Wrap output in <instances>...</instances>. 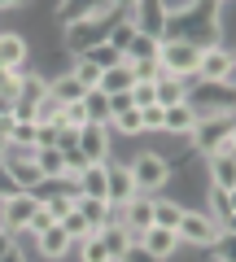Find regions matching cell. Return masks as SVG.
<instances>
[{
  "instance_id": "1",
  "label": "cell",
  "mask_w": 236,
  "mask_h": 262,
  "mask_svg": "<svg viewBox=\"0 0 236 262\" xmlns=\"http://www.w3.org/2000/svg\"><path fill=\"white\" fill-rule=\"evenodd\" d=\"M127 162V170H132V184H136V192H144V196H158L162 188L175 179V162L166 158L162 149H136L132 158H123Z\"/></svg>"
},
{
  "instance_id": "2",
  "label": "cell",
  "mask_w": 236,
  "mask_h": 262,
  "mask_svg": "<svg viewBox=\"0 0 236 262\" xmlns=\"http://www.w3.org/2000/svg\"><path fill=\"white\" fill-rule=\"evenodd\" d=\"M158 66L166 70V75L175 79H197V66H201V39L192 35H166L158 39Z\"/></svg>"
},
{
  "instance_id": "3",
  "label": "cell",
  "mask_w": 236,
  "mask_h": 262,
  "mask_svg": "<svg viewBox=\"0 0 236 262\" xmlns=\"http://www.w3.org/2000/svg\"><path fill=\"white\" fill-rule=\"evenodd\" d=\"M188 149H197L201 158L210 153H236V122L232 114H214V118H197L188 136Z\"/></svg>"
},
{
  "instance_id": "4",
  "label": "cell",
  "mask_w": 236,
  "mask_h": 262,
  "mask_svg": "<svg viewBox=\"0 0 236 262\" xmlns=\"http://www.w3.org/2000/svg\"><path fill=\"white\" fill-rule=\"evenodd\" d=\"M184 101L197 110V118H214V114H232V110H236L232 83H210V79H192Z\"/></svg>"
},
{
  "instance_id": "5",
  "label": "cell",
  "mask_w": 236,
  "mask_h": 262,
  "mask_svg": "<svg viewBox=\"0 0 236 262\" xmlns=\"http://www.w3.org/2000/svg\"><path fill=\"white\" fill-rule=\"evenodd\" d=\"M232 75H236V53H232V44L206 39V44H201L197 79H210V83H232Z\"/></svg>"
},
{
  "instance_id": "6",
  "label": "cell",
  "mask_w": 236,
  "mask_h": 262,
  "mask_svg": "<svg viewBox=\"0 0 236 262\" xmlns=\"http://www.w3.org/2000/svg\"><path fill=\"white\" fill-rule=\"evenodd\" d=\"M175 236H180V245H192V249H210V245H214L223 232L214 227V219H210L206 210H188V206H184L180 223H175Z\"/></svg>"
},
{
  "instance_id": "7",
  "label": "cell",
  "mask_w": 236,
  "mask_h": 262,
  "mask_svg": "<svg viewBox=\"0 0 236 262\" xmlns=\"http://www.w3.org/2000/svg\"><path fill=\"white\" fill-rule=\"evenodd\" d=\"M114 0H57V22L70 27V22H110L114 18Z\"/></svg>"
},
{
  "instance_id": "8",
  "label": "cell",
  "mask_w": 236,
  "mask_h": 262,
  "mask_svg": "<svg viewBox=\"0 0 236 262\" xmlns=\"http://www.w3.org/2000/svg\"><path fill=\"white\" fill-rule=\"evenodd\" d=\"M79 153H83L92 166H101V162L114 158V136L105 122H88V127H79Z\"/></svg>"
},
{
  "instance_id": "9",
  "label": "cell",
  "mask_w": 236,
  "mask_h": 262,
  "mask_svg": "<svg viewBox=\"0 0 236 262\" xmlns=\"http://www.w3.org/2000/svg\"><path fill=\"white\" fill-rule=\"evenodd\" d=\"M61 39H66L70 57H79V53H88L92 44L110 39V22H70V27H61Z\"/></svg>"
},
{
  "instance_id": "10",
  "label": "cell",
  "mask_w": 236,
  "mask_h": 262,
  "mask_svg": "<svg viewBox=\"0 0 236 262\" xmlns=\"http://www.w3.org/2000/svg\"><path fill=\"white\" fill-rule=\"evenodd\" d=\"M35 210H39L35 192H13V196H5V232H9V236H22V232H27V223L35 219Z\"/></svg>"
},
{
  "instance_id": "11",
  "label": "cell",
  "mask_w": 236,
  "mask_h": 262,
  "mask_svg": "<svg viewBox=\"0 0 236 262\" xmlns=\"http://www.w3.org/2000/svg\"><path fill=\"white\" fill-rule=\"evenodd\" d=\"M127 18H132V27L140 31V35H158L162 39V31H166V9H162V0H136L132 9H127Z\"/></svg>"
},
{
  "instance_id": "12",
  "label": "cell",
  "mask_w": 236,
  "mask_h": 262,
  "mask_svg": "<svg viewBox=\"0 0 236 262\" xmlns=\"http://www.w3.org/2000/svg\"><path fill=\"white\" fill-rule=\"evenodd\" d=\"M132 196H136V184H132L127 162L123 158H110V162H105V201L123 206V201H132Z\"/></svg>"
},
{
  "instance_id": "13",
  "label": "cell",
  "mask_w": 236,
  "mask_h": 262,
  "mask_svg": "<svg viewBox=\"0 0 236 262\" xmlns=\"http://www.w3.org/2000/svg\"><path fill=\"white\" fill-rule=\"evenodd\" d=\"M206 214L214 219L219 232H236V206H232V188L206 184Z\"/></svg>"
},
{
  "instance_id": "14",
  "label": "cell",
  "mask_w": 236,
  "mask_h": 262,
  "mask_svg": "<svg viewBox=\"0 0 236 262\" xmlns=\"http://www.w3.org/2000/svg\"><path fill=\"white\" fill-rule=\"evenodd\" d=\"M192 127H197V110H192L188 101L162 110V136H170V140H188Z\"/></svg>"
},
{
  "instance_id": "15",
  "label": "cell",
  "mask_w": 236,
  "mask_h": 262,
  "mask_svg": "<svg viewBox=\"0 0 236 262\" xmlns=\"http://www.w3.org/2000/svg\"><path fill=\"white\" fill-rule=\"evenodd\" d=\"M0 70H31V44L18 31H0Z\"/></svg>"
},
{
  "instance_id": "16",
  "label": "cell",
  "mask_w": 236,
  "mask_h": 262,
  "mask_svg": "<svg viewBox=\"0 0 236 262\" xmlns=\"http://www.w3.org/2000/svg\"><path fill=\"white\" fill-rule=\"evenodd\" d=\"M35 253H39V258H48V262H61V258L75 253V241L66 236V227H61V223H53L48 232L35 236Z\"/></svg>"
},
{
  "instance_id": "17",
  "label": "cell",
  "mask_w": 236,
  "mask_h": 262,
  "mask_svg": "<svg viewBox=\"0 0 236 262\" xmlns=\"http://www.w3.org/2000/svg\"><path fill=\"white\" fill-rule=\"evenodd\" d=\"M140 245H144V249H149L158 262H170L175 253L184 249V245H180V236H175V227H158V223H153L149 232H140Z\"/></svg>"
},
{
  "instance_id": "18",
  "label": "cell",
  "mask_w": 236,
  "mask_h": 262,
  "mask_svg": "<svg viewBox=\"0 0 236 262\" xmlns=\"http://www.w3.org/2000/svg\"><path fill=\"white\" fill-rule=\"evenodd\" d=\"M123 227H127V232H136V245H140V232H149V227H153V196L136 192L132 201H123Z\"/></svg>"
},
{
  "instance_id": "19",
  "label": "cell",
  "mask_w": 236,
  "mask_h": 262,
  "mask_svg": "<svg viewBox=\"0 0 236 262\" xmlns=\"http://www.w3.org/2000/svg\"><path fill=\"white\" fill-rule=\"evenodd\" d=\"M206 184L236 188V153H210L206 158Z\"/></svg>"
},
{
  "instance_id": "20",
  "label": "cell",
  "mask_w": 236,
  "mask_h": 262,
  "mask_svg": "<svg viewBox=\"0 0 236 262\" xmlns=\"http://www.w3.org/2000/svg\"><path fill=\"white\" fill-rule=\"evenodd\" d=\"M184 96H188V79H175V75H166V70L153 79V101H158L162 110H166V105H180Z\"/></svg>"
},
{
  "instance_id": "21",
  "label": "cell",
  "mask_w": 236,
  "mask_h": 262,
  "mask_svg": "<svg viewBox=\"0 0 236 262\" xmlns=\"http://www.w3.org/2000/svg\"><path fill=\"white\" fill-rule=\"evenodd\" d=\"M105 127H110V136H114V140H118V136H123V140H140V136H144V118H140V110L114 114V118L105 122Z\"/></svg>"
},
{
  "instance_id": "22",
  "label": "cell",
  "mask_w": 236,
  "mask_h": 262,
  "mask_svg": "<svg viewBox=\"0 0 236 262\" xmlns=\"http://www.w3.org/2000/svg\"><path fill=\"white\" fill-rule=\"evenodd\" d=\"M48 96H53V101H79V96H83V83H79L75 75H70V70H61V75H48Z\"/></svg>"
},
{
  "instance_id": "23",
  "label": "cell",
  "mask_w": 236,
  "mask_h": 262,
  "mask_svg": "<svg viewBox=\"0 0 236 262\" xmlns=\"http://www.w3.org/2000/svg\"><path fill=\"white\" fill-rule=\"evenodd\" d=\"M132 83H136V79H132V66H127V57H123L118 66H110V70H101V83H96V88H101V92L110 96V92H127Z\"/></svg>"
},
{
  "instance_id": "24",
  "label": "cell",
  "mask_w": 236,
  "mask_h": 262,
  "mask_svg": "<svg viewBox=\"0 0 236 262\" xmlns=\"http://www.w3.org/2000/svg\"><path fill=\"white\" fill-rule=\"evenodd\" d=\"M180 214H184V201H180V196H153V223H158V227H175V223H180Z\"/></svg>"
},
{
  "instance_id": "25",
  "label": "cell",
  "mask_w": 236,
  "mask_h": 262,
  "mask_svg": "<svg viewBox=\"0 0 236 262\" xmlns=\"http://www.w3.org/2000/svg\"><path fill=\"white\" fill-rule=\"evenodd\" d=\"M79 196L105 201V162H101V166H92V162L83 166V175H79Z\"/></svg>"
},
{
  "instance_id": "26",
  "label": "cell",
  "mask_w": 236,
  "mask_h": 262,
  "mask_svg": "<svg viewBox=\"0 0 236 262\" xmlns=\"http://www.w3.org/2000/svg\"><path fill=\"white\" fill-rule=\"evenodd\" d=\"M44 96H48V75H39V70H27V75H22V83H18V101L39 105Z\"/></svg>"
},
{
  "instance_id": "27",
  "label": "cell",
  "mask_w": 236,
  "mask_h": 262,
  "mask_svg": "<svg viewBox=\"0 0 236 262\" xmlns=\"http://www.w3.org/2000/svg\"><path fill=\"white\" fill-rule=\"evenodd\" d=\"M35 166H39L44 179H61V175H66V153L57 149V144H53V149H35Z\"/></svg>"
},
{
  "instance_id": "28",
  "label": "cell",
  "mask_w": 236,
  "mask_h": 262,
  "mask_svg": "<svg viewBox=\"0 0 236 262\" xmlns=\"http://www.w3.org/2000/svg\"><path fill=\"white\" fill-rule=\"evenodd\" d=\"M101 241H105V249H110V258L118 262L136 245V232H127V227H101Z\"/></svg>"
},
{
  "instance_id": "29",
  "label": "cell",
  "mask_w": 236,
  "mask_h": 262,
  "mask_svg": "<svg viewBox=\"0 0 236 262\" xmlns=\"http://www.w3.org/2000/svg\"><path fill=\"white\" fill-rule=\"evenodd\" d=\"M136 39V27H132V18H127V9H118L110 18V44L118 48V53H127V44Z\"/></svg>"
},
{
  "instance_id": "30",
  "label": "cell",
  "mask_w": 236,
  "mask_h": 262,
  "mask_svg": "<svg viewBox=\"0 0 236 262\" xmlns=\"http://www.w3.org/2000/svg\"><path fill=\"white\" fill-rule=\"evenodd\" d=\"M79 214L88 219V227H92V232H101L105 227V219H110V201H92V196H79Z\"/></svg>"
},
{
  "instance_id": "31",
  "label": "cell",
  "mask_w": 236,
  "mask_h": 262,
  "mask_svg": "<svg viewBox=\"0 0 236 262\" xmlns=\"http://www.w3.org/2000/svg\"><path fill=\"white\" fill-rule=\"evenodd\" d=\"M127 61H158V35H140L136 31V39L127 44Z\"/></svg>"
},
{
  "instance_id": "32",
  "label": "cell",
  "mask_w": 236,
  "mask_h": 262,
  "mask_svg": "<svg viewBox=\"0 0 236 262\" xmlns=\"http://www.w3.org/2000/svg\"><path fill=\"white\" fill-rule=\"evenodd\" d=\"M79 57H83V61H92V66H101V70H110V66H118V61H123V53H118V48H114L110 39L92 44L88 53H79Z\"/></svg>"
},
{
  "instance_id": "33",
  "label": "cell",
  "mask_w": 236,
  "mask_h": 262,
  "mask_svg": "<svg viewBox=\"0 0 236 262\" xmlns=\"http://www.w3.org/2000/svg\"><path fill=\"white\" fill-rule=\"evenodd\" d=\"M75 253H79V262H114L110 249H105V241H101V232H92L88 241H79Z\"/></svg>"
},
{
  "instance_id": "34",
  "label": "cell",
  "mask_w": 236,
  "mask_h": 262,
  "mask_svg": "<svg viewBox=\"0 0 236 262\" xmlns=\"http://www.w3.org/2000/svg\"><path fill=\"white\" fill-rule=\"evenodd\" d=\"M39 206H44V214L53 219V223H61V219H66L70 210L79 206V196H66V192H53V196H44V201H39Z\"/></svg>"
},
{
  "instance_id": "35",
  "label": "cell",
  "mask_w": 236,
  "mask_h": 262,
  "mask_svg": "<svg viewBox=\"0 0 236 262\" xmlns=\"http://www.w3.org/2000/svg\"><path fill=\"white\" fill-rule=\"evenodd\" d=\"M5 144H9V149H35L39 144V122H18Z\"/></svg>"
},
{
  "instance_id": "36",
  "label": "cell",
  "mask_w": 236,
  "mask_h": 262,
  "mask_svg": "<svg viewBox=\"0 0 236 262\" xmlns=\"http://www.w3.org/2000/svg\"><path fill=\"white\" fill-rule=\"evenodd\" d=\"M57 127H88V110H83V96L79 101H66L61 110H57Z\"/></svg>"
},
{
  "instance_id": "37",
  "label": "cell",
  "mask_w": 236,
  "mask_h": 262,
  "mask_svg": "<svg viewBox=\"0 0 236 262\" xmlns=\"http://www.w3.org/2000/svg\"><path fill=\"white\" fill-rule=\"evenodd\" d=\"M83 110H88V122H110V101H105L101 88L83 92Z\"/></svg>"
},
{
  "instance_id": "38",
  "label": "cell",
  "mask_w": 236,
  "mask_h": 262,
  "mask_svg": "<svg viewBox=\"0 0 236 262\" xmlns=\"http://www.w3.org/2000/svg\"><path fill=\"white\" fill-rule=\"evenodd\" d=\"M70 75L83 83V92H92V88L101 83V66H92V61H83V57H75V61H70Z\"/></svg>"
},
{
  "instance_id": "39",
  "label": "cell",
  "mask_w": 236,
  "mask_h": 262,
  "mask_svg": "<svg viewBox=\"0 0 236 262\" xmlns=\"http://www.w3.org/2000/svg\"><path fill=\"white\" fill-rule=\"evenodd\" d=\"M61 227H66V236H70V241H88V236H92V227H88V219L83 214H79V210H70V214L66 219H61Z\"/></svg>"
},
{
  "instance_id": "40",
  "label": "cell",
  "mask_w": 236,
  "mask_h": 262,
  "mask_svg": "<svg viewBox=\"0 0 236 262\" xmlns=\"http://www.w3.org/2000/svg\"><path fill=\"white\" fill-rule=\"evenodd\" d=\"M232 236L236 232H223L214 245H210V258H214V262H236V241H232Z\"/></svg>"
},
{
  "instance_id": "41",
  "label": "cell",
  "mask_w": 236,
  "mask_h": 262,
  "mask_svg": "<svg viewBox=\"0 0 236 262\" xmlns=\"http://www.w3.org/2000/svg\"><path fill=\"white\" fill-rule=\"evenodd\" d=\"M206 0H162V9H166V18H188V13H197Z\"/></svg>"
},
{
  "instance_id": "42",
  "label": "cell",
  "mask_w": 236,
  "mask_h": 262,
  "mask_svg": "<svg viewBox=\"0 0 236 262\" xmlns=\"http://www.w3.org/2000/svg\"><path fill=\"white\" fill-rule=\"evenodd\" d=\"M127 96H132L136 110H144V105H158V101H153V83H132V88H127Z\"/></svg>"
},
{
  "instance_id": "43",
  "label": "cell",
  "mask_w": 236,
  "mask_h": 262,
  "mask_svg": "<svg viewBox=\"0 0 236 262\" xmlns=\"http://www.w3.org/2000/svg\"><path fill=\"white\" fill-rule=\"evenodd\" d=\"M140 118H144V136H162V105H144L140 110Z\"/></svg>"
},
{
  "instance_id": "44",
  "label": "cell",
  "mask_w": 236,
  "mask_h": 262,
  "mask_svg": "<svg viewBox=\"0 0 236 262\" xmlns=\"http://www.w3.org/2000/svg\"><path fill=\"white\" fill-rule=\"evenodd\" d=\"M48 227H53V219H48V214H44V206H39V210H35V219L27 223V232H22V236H31V241H35V236H39V232H48Z\"/></svg>"
},
{
  "instance_id": "45",
  "label": "cell",
  "mask_w": 236,
  "mask_h": 262,
  "mask_svg": "<svg viewBox=\"0 0 236 262\" xmlns=\"http://www.w3.org/2000/svg\"><path fill=\"white\" fill-rule=\"evenodd\" d=\"M105 101H110V118H114V114H127V110H136V105H132V96H127V92H110Z\"/></svg>"
},
{
  "instance_id": "46",
  "label": "cell",
  "mask_w": 236,
  "mask_h": 262,
  "mask_svg": "<svg viewBox=\"0 0 236 262\" xmlns=\"http://www.w3.org/2000/svg\"><path fill=\"white\" fill-rule=\"evenodd\" d=\"M118 262H158V258H153V253L144 249V245H132V249H127V253H123Z\"/></svg>"
},
{
  "instance_id": "47",
  "label": "cell",
  "mask_w": 236,
  "mask_h": 262,
  "mask_svg": "<svg viewBox=\"0 0 236 262\" xmlns=\"http://www.w3.org/2000/svg\"><path fill=\"white\" fill-rule=\"evenodd\" d=\"M0 262H31V258H27V249H22V245H18V241H13V245H9V249L0 253Z\"/></svg>"
},
{
  "instance_id": "48",
  "label": "cell",
  "mask_w": 236,
  "mask_h": 262,
  "mask_svg": "<svg viewBox=\"0 0 236 262\" xmlns=\"http://www.w3.org/2000/svg\"><path fill=\"white\" fill-rule=\"evenodd\" d=\"M13 118H18V122H35V105L18 101V105H13Z\"/></svg>"
},
{
  "instance_id": "49",
  "label": "cell",
  "mask_w": 236,
  "mask_h": 262,
  "mask_svg": "<svg viewBox=\"0 0 236 262\" xmlns=\"http://www.w3.org/2000/svg\"><path fill=\"white\" fill-rule=\"evenodd\" d=\"M18 188H13V179H9V170H5V162H0V196H13Z\"/></svg>"
},
{
  "instance_id": "50",
  "label": "cell",
  "mask_w": 236,
  "mask_h": 262,
  "mask_svg": "<svg viewBox=\"0 0 236 262\" xmlns=\"http://www.w3.org/2000/svg\"><path fill=\"white\" fill-rule=\"evenodd\" d=\"M13 105H18V96H13V92H5V88H0V114H13Z\"/></svg>"
},
{
  "instance_id": "51",
  "label": "cell",
  "mask_w": 236,
  "mask_h": 262,
  "mask_svg": "<svg viewBox=\"0 0 236 262\" xmlns=\"http://www.w3.org/2000/svg\"><path fill=\"white\" fill-rule=\"evenodd\" d=\"M27 0H0V13H9V9H22Z\"/></svg>"
},
{
  "instance_id": "52",
  "label": "cell",
  "mask_w": 236,
  "mask_h": 262,
  "mask_svg": "<svg viewBox=\"0 0 236 262\" xmlns=\"http://www.w3.org/2000/svg\"><path fill=\"white\" fill-rule=\"evenodd\" d=\"M13 241H18V236H9V232H5V227H0V253L9 249V245H13Z\"/></svg>"
},
{
  "instance_id": "53",
  "label": "cell",
  "mask_w": 236,
  "mask_h": 262,
  "mask_svg": "<svg viewBox=\"0 0 236 262\" xmlns=\"http://www.w3.org/2000/svg\"><path fill=\"white\" fill-rule=\"evenodd\" d=\"M136 0H114V9H132Z\"/></svg>"
}]
</instances>
